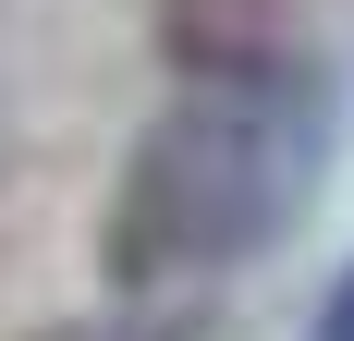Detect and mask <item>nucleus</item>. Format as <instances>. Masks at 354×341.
Listing matches in <instances>:
<instances>
[{
    "label": "nucleus",
    "mask_w": 354,
    "mask_h": 341,
    "mask_svg": "<svg viewBox=\"0 0 354 341\" xmlns=\"http://www.w3.org/2000/svg\"><path fill=\"white\" fill-rule=\"evenodd\" d=\"M342 98L306 49H196L171 110L135 135L122 195H110V280H208L245 269L318 207Z\"/></svg>",
    "instance_id": "nucleus-1"
},
{
    "label": "nucleus",
    "mask_w": 354,
    "mask_h": 341,
    "mask_svg": "<svg viewBox=\"0 0 354 341\" xmlns=\"http://www.w3.org/2000/svg\"><path fill=\"white\" fill-rule=\"evenodd\" d=\"M306 341H354V256L330 269V293H318V329H306Z\"/></svg>",
    "instance_id": "nucleus-2"
}]
</instances>
